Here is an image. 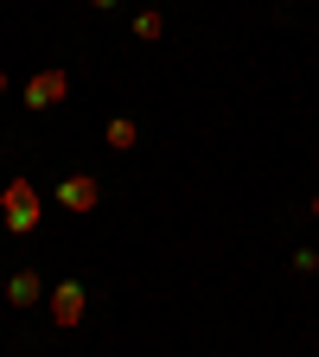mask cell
Segmentation results:
<instances>
[{
  "label": "cell",
  "mask_w": 319,
  "mask_h": 357,
  "mask_svg": "<svg viewBox=\"0 0 319 357\" xmlns=\"http://www.w3.org/2000/svg\"><path fill=\"white\" fill-rule=\"evenodd\" d=\"M45 294H52V287H45L38 268H13V275H7V306H45Z\"/></svg>",
  "instance_id": "5b68a950"
},
{
  "label": "cell",
  "mask_w": 319,
  "mask_h": 357,
  "mask_svg": "<svg viewBox=\"0 0 319 357\" xmlns=\"http://www.w3.org/2000/svg\"><path fill=\"white\" fill-rule=\"evenodd\" d=\"M313 217H319V192H313Z\"/></svg>",
  "instance_id": "8fae6325"
},
{
  "label": "cell",
  "mask_w": 319,
  "mask_h": 357,
  "mask_svg": "<svg viewBox=\"0 0 319 357\" xmlns=\"http://www.w3.org/2000/svg\"><path fill=\"white\" fill-rule=\"evenodd\" d=\"M20 96H26V109H32V115H45V109H58V102L71 96V70H58V64H52V70H32Z\"/></svg>",
  "instance_id": "3957f363"
},
{
  "label": "cell",
  "mask_w": 319,
  "mask_h": 357,
  "mask_svg": "<svg viewBox=\"0 0 319 357\" xmlns=\"http://www.w3.org/2000/svg\"><path fill=\"white\" fill-rule=\"evenodd\" d=\"M288 261H294V275H319V249H294Z\"/></svg>",
  "instance_id": "ba28073f"
},
{
  "label": "cell",
  "mask_w": 319,
  "mask_h": 357,
  "mask_svg": "<svg viewBox=\"0 0 319 357\" xmlns=\"http://www.w3.org/2000/svg\"><path fill=\"white\" fill-rule=\"evenodd\" d=\"M134 38L160 45V38H166V13H160V7H141V13H134Z\"/></svg>",
  "instance_id": "52a82bcc"
},
{
  "label": "cell",
  "mask_w": 319,
  "mask_h": 357,
  "mask_svg": "<svg viewBox=\"0 0 319 357\" xmlns=\"http://www.w3.org/2000/svg\"><path fill=\"white\" fill-rule=\"evenodd\" d=\"M0 96H7V70H0Z\"/></svg>",
  "instance_id": "30bf717a"
},
{
  "label": "cell",
  "mask_w": 319,
  "mask_h": 357,
  "mask_svg": "<svg viewBox=\"0 0 319 357\" xmlns=\"http://www.w3.org/2000/svg\"><path fill=\"white\" fill-rule=\"evenodd\" d=\"M38 223H45V198H38L32 178L13 172L7 185H0V230H7V236H32Z\"/></svg>",
  "instance_id": "6da1fadb"
},
{
  "label": "cell",
  "mask_w": 319,
  "mask_h": 357,
  "mask_svg": "<svg viewBox=\"0 0 319 357\" xmlns=\"http://www.w3.org/2000/svg\"><path fill=\"white\" fill-rule=\"evenodd\" d=\"M89 7H96V13H109V7H121V0H89Z\"/></svg>",
  "instance_id": "9c48e42d"
},
{
  "label": "cell",
  "mask_w": 319,
  "mask_h": 357,
  "mask_svg": "<svg viewBox=\"0 0 319 357\" xmlns=\"http://www.w3.org/2000/svg\"><path fill=\"white\" fill-rule=\"evenodd\" d=\"M52 204H58V211H71V217H89V211L103 204V178H96V172H71V178H58Z\"/></svg>",
  "instance_id": "7a4b0ae2"
},
{
  "label": "cell",
  "mask_w": 319,
  "mask_h": 357,
  "mask_svg": "<svg viewBox=\"0 0 319 357\" xmlns=\"http://www.w3.org/2000/svg\"><path fill=\"white\" fill-rule=\"evenodd\" d=\"M45 306H52V326H58V332H71V326H83L89 294H83V281H58L52 294H45Z\"/></svg>",
  "instance_id": "277c9868"
},
{
  "label": "cell",
  "mask_w": 319,
  "mask_h": 357,
  "mask_svg": "<svg viewBox=\"0 0 319 357\" xmlns=\"http://www.w3.org/2000/svg\"><path fill=\"white\" fill-rule=\"evenodd\" d=\"M103 147H109V153H134V147H141L134 115H109V121H103Z\"/></svg>",
  "instance_id": "8992f818"
}]
</instances>
